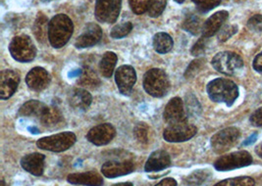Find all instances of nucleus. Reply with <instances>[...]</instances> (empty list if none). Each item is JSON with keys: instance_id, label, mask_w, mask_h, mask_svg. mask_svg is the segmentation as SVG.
Instances as JSON below:
<instances>
[{"instance_id": "f257e3e1", "label": "nucleus", "mask_w": 262, "mask_h": 186, "mask_svg": "<svg viewBox=\"0 0 262 186\" xmlns=\"http://www.w3.org/2000/svg\"><path fill=\"white\" fill-rule=\"evenodd\" d=\"M73 32L74 25L67 15H55L48 25V40L54 48H61L70 40Z\"/></svg>"}, {"instance_id": "f03ea898", "label": "nucleus", "mask_w": 262, "mask_h": 186, "mask_svg": "<svg viewBox=\"0 0 262 186\" xmlns=\"http://www.w3.org/2000/svg\"><path fill=\"white\" fill-rule=\"evenodd\" d=\"M206 90L209 98L217 103L232 106L238 97V85L227 79H216L207 84Z\"/></svg>"}, {"instance_id": "7ed1b4c3", "label": "nucleus", "mask_w": 262, "mask_h": 186, "mask_svg": "<svg viewBox=\"0 0 262 186\" xmlns=\"http://www.w3.org/2000/svg\"><path fill=\"white\" fill-rule=\"evenodd\" d=\"M169 79L166 73L161 69L147 71L143 78V88L154 97H162L169 90Z\"/></svg>"}, {"instance_id": "20e7f679", "label": "nucleus", "mask_w": 262, "mask_h": 186, "mask_svg": "<svg viewBox=\"0 0 262 186\" xmlns=\"http://www.w3.org/2000/svg\"><path fill=\"white\" fill-rule=\"evenodd\" d=\"M211 64L215 70L226 76H234L244 67L242 57L235 52L223 51L215 55Z\"/></svg>"}, {"instance_id": "39448f33", "label": "nucleus", "mask_w": 262, "mask_h": 186, "mask_svg": "<svg viewBox=\"0 0 262 186\" xmlns=\"http://www.w3.org/2000/svg\"><path fill=\"white\" fill-rule=\"evenodd\" d=\"M76 140L77 137L74 132L65 131L37 140L36 146L42 150L59 153L71 148Z\"/></svg>"}, {"instance_id": "423d86ee", "label": "nucleus", "mask_w": 262, "mask_h": 186, "mask_svg": "<svg viewBox=\"0 0 262 186\" xmlns=\"http://www.w3.org/2000/svg\"><path fill=\"white\" fill-rule=\"evenodd\" d=\"M9 51L13 59L22 63L33 61L36 55V49L34 42L30 36L26 35L15 36L10 42Z\"/></svg>"}, {"instance_id": "0eeeda50", "label": "nucleus", "mask_w": 262, "mask_h": 186, "mask_svg": "<svg viewBox=\"0 0 262 186\" xmlns=\"http://www.w3.org/2000/svg\"><path fill=\"white\" fill-rule=\"evenodd\" d=\"M252 157L249 152H234L220 157L215 162L214 168L219 172H227L248 167L252 164Z\"/></svg>"}, {"instance_id": "6e6552de", "label": "nucleus", "mask_w": 262, "mask_h": 186, "mask_svg": "<svg viewBox=\"0 0 262 186\" xmlns=\"http://www.w3.org/2000/svg\"><path fill=\"white\" fill-rule=\"evenodd\" d=\"M241 137L239 129L237 128H226L211 137V147L217 154H223L233 148Z\"/></svg>"}, {"instance_id": "1a4fd4ad", "label": "nucleus", "mask_w": 262, "mask_h": 186, "mask_svg": "<svg viewBox=\"0 0 262 186\" xmlns=\"http://www.w3.org/2000/svg\"><path fill=\"white\" fill-rule=\"evenodd\" d=\"M196 131L198 128L195 126L182 122L168 127L163 132V137L168 142H185L192 138Z\"/></svg>"}, {"instance_id": "9d476101", "label": "nucleus", "mask_w": 262, "mask_h": 186, "mask_svg": "<svg viewBox=\"0 0 262 186\" xmlns=\"http://www.w3.org/2000/svg\"><path fill=\"white\" fill-rule=\"evenodd\" d=\"M115 82L120 92L124 95H129L137 82L136 71L129 65L121 66L115 73Z\"/></svg>"}, {"instance_id": "9b49d317", "label": "nucleus", "mask_w": 262, "mask_h": 186, "mask_svg": "<svg viewBox=\"0 0 262 186\" xmlns=\"http://www.w3.org/2000/svg\"><path fill=\"white\" fill-rule=\"evenodd\" d=\"M116 135V129L110 124H101L92 128L86 135L88 140L96 146L106 145Z\"/></svg>"}, {"instance_id": "f8f14e48", "label": "nucleus", "mask_w": 262, "mask_h": 186, "mask_svg": "<svg viewBox=\"0 0 262 186\" xmlns=\"http://www.w3.org/2000/svg\"><path fill=\"white\" fill-rule=\"evenodd\" d=\"M102 37L101 28L95 23L88 24L84 27L82 35H79L75 41V46L80 49L95 46Z\"/></svg>"}, {"instance_id": "ddd939ff", "label": "nucleus", "mask_w": 262, "mask_h": 186, "mask_svg": "<svg viewBox=\"0 0 262 186\" xmlns=\"http://www.w3.org/2000/svg\"><path fill=\"white\" fill-rule=\"evenodd\" d=\"M20 83V76L17 72L4 70L0 74V98L5 100L12 96Z\"/></svg>"}, {"instance_id": "4468645a", "label": "nucleus", "mask_w": 262, "mask_h": 186, "mask_svg": "<svg viewBox=\"0 0 262 186\" xmlns=\"http://www.w3.org/2000/svg\"><path fill=\"white\" fill-rule=\"evenodd\" d=\"M163 117L170 126L186 122V111L183 100L179 97L172 98L165 107Z\"/></svg>"}, {"instance_id": "2eb2a0df", "label": "nucleus", "mask_w": 262, "mask_h": 186, "mask_svg": "<svg viewBox=\"0 0 262 186\" xmlns=\"http://www.w3.org/2000/svg\"><path fill=\"white\" fill-rule=\"evenodd\" d=\"M135 164L130 160L125 161H108L102 165L101 173L105 177L114 178L118 176L129 175L134 172Z\"/></svg>"}, {"instance_id": "dca6fc26", "label": "nucleus", "mask_w": 262, "mask_h": 186, "mask_svg": "<svg viewBox=\"0 0 262 186\" xmlns=\"http://www.w3.org/2000/svg\"><path fill=\"white\" fill-rule=\"evenodd\" d=\"M26 82L31 89L35 91H41L49 85L50 77L48 71L40 67H36L28 73Z\"/></svg>"}, {"instance_id": "f3484780", "label": "nucleus", "mask_w": 262, "mask_h": 186, "mask_svg": "<svg viewBox=\"0 0 262 186\" xmlns=\"http://www.w3.org/2000/svg\"><path fill=\"white\" fill-rule=\"evenodd\" d=\"M46 156L39 153H32L21 159V167L31 175L39 176L45 172Z\"/></svg>"}, {"instance_id": "a211bd4d", "label": "nucleus", "mask_w": 262, "mask_h": 186, "mask_svg": "<svg viewBox=\"0 0 262 186\" xmlns=\"http://www.w3.org/2000/svg\"><path fill=\"white\" fill-rule=\"evenodd\" d=\"M170 165H171V158L169 154L164 150H156L152 152L148 157L144 166V171L146 173L160 172L170 167Z\"/></svg>"}, {"instance_id": "6ab92c4d", "label": "nucleus", "mask_w": 262, "mask_h": 186, "mask_svg": "<svg viewBox=\"0 0 262 186\" xmlns=\"http://www.w3.org/2000/svg\"><path fill=\"white\" fill-rule=\"evenodd\" d=\"M229 18V13L226 10L216 12L213 15H211L204 23L203 27V36L205 37H211L215 34L219 33L221 28L223 27L224 23Z\"/></svg>"}, {"instance_id": "aec40b11", "label": "nucleus", "mask_w": 262, "mask_h": 186, "mask_svg": "<svg viewBox=\"0 0 262 186\" xmlns=\"http://www.w3.org/2000/svg\"><path fill=\"white\" fill-rule=\"evenodd\" d=\"M67 181L71 184L84 186H102L103 178L102 176L95 171L76 173L68 175Z\"/></svg>"}, {"instance_id": "412c9836", "label": "nucleus", "mask_w": 262, "mask_h": 186, "mask_svg": "<svg viewBox=\"0 0 262 186\" xmlns=\"http://www.w3.org/2000/svg\"><path fill=\"white\" fill-rule=\"evenodd\" d=\"M69 104L74 110L85 111L92 104L93 97L91 93L83 88H74L69 94Z\"/></svg>"}, {"instance_id": "4be33fe9", "label": "nucleus", "mask_w": 262, "mask_h": 186, "mask_svg": "<svg viewBox=\"0 0 262 186\" xmlns=\"http://www.w3.org/2000/svg\"><path fill=\"white\" fill-rule=\"evenodd\" d=\"M48 109V106L37 100H30L26 102L19 110L18 115L21 117H35L40 119Z\"/></svg>"}, {"instance_id": "5701e85b", "label": "nucleus", "mask_w": 262, "mask_h": 186, "mask_svg": "<svg viewBox=\"0 0 262 186\" xmlns=\"http://www.w3.org/2000/svg\"><path fill=\"white\" fill-rule=\"evenodd\" d=\"M117 60H118L117 55L114 52L108 51L106 53H104L103 57L101 58V61L99 63V70L104 78L109 79L112 77Z\"/></svg>"}, {"instance_id": "b1692460", "label": "nucleus", "mask_w": 262, "mask_h": 186, "mask_svg": "<svg viewBox=\"0 0 262 186\" xmlns=\"http://www.w3.org/2000/svg\"><path fill=\"white\" fill-rule=\"evenodd\" d=\"M174 45L172 37L166 33H157L154 36V48L159 54H166Z\"/></svg>"}, {"instance_id": "393cba45", "label": "nucleus", "mask_w": 262, "mask_h": 186, "mask_svg": "<svg viewBox=\"0 0 262 186\" xmlns=\"http://www.w3.org/2000/svg\"><path fill=\"white\" fill-rule=\"evenodd\" d=\"M113 3L114 0H96L95 14L98 22L107 23L113 8Z\"/></svg>"}, {"instance_id": "a878e982", "label": "nucleus", "mask_w": 262, "mask_h": 186, "mask_svg": "<svg viewBox=\"0 0 262 186\" xmlns=\"http://www.w3.org/2000/svg\"><path fill=\"white\" fill-rule=\"evenodd\" d=\"M48 19L42 13H38L36 17V22L34 25V34L36 39L40 42H45L48 37Z\"/></svg>"}, {"instance_id": "bb28decb", "label": "nucleus", "mask_w": 262, "mask_h": 186, "mask_svg": "<svg viewBox=\"0 0 262 186\" xmlns=\"http://www.w3.org/2000/svg\"><path fill=\"white\" fill-rule=\"evenodd\" d=\"M203 27L202 19L195 14H188L182 25L183 30L193 35H198L200 33H202Z\"/></svg>"}, {"instance_id": "cd10ccee", "label": "nucleus", "mask_w": 262, "mask_h": 186, "mask_svg": "<svg viewBox=\"0 0 262 186\" xmlns=\"http://www.w3.org/2000/svg\"><path fill=\"white\" fill-rule=\"evenodd\" d=\"M39 120L43 126L48 127V128H52V127L59 125L63 120V116L58 108L48 107V109L46 110V112L43 113V115Z\"/></svg>"}, {"instance_id": "c85d7f7f", "label": "nucleus", "mask_w": 262, "mask_h": 186, "mask_svg": "<svg viewBox=\"0 0 262 186\" xmlns=\"http://www.w3.org/2000/svg\"><path fill=\"white\" fill-rule=\"evenodd\" d=\"M78 83L84 87L95 88L100 84V80L95 71L91 69L90 67H84L78 80Z\"/></svg>"}, {"instance_id": "c756f323", "label": "nucleus", "mask_w": 262, "mask_h": 186, "mask_svg": "<svg viewBox=\"0 0 262 186\" xmlns=\"http://www.w3.org/2000/svg\"><path fill=\"white\" fill-rule=\"evenodd\" d=\"M209 176L210 172L208 170H198L184 179V184L185 186H201L208 179Z\"/></svg>"}, {"instance_id": "7c9ffc66", "label": "nucleus", "mask_w": 262, "mask_h": 186, "mask_svg": "<svg viewBox=\"0 0 262 186\" xmlns=\"http://www.w3.org/2000/svg\"><path fill=\"white\" fill-rule=\"evenodd\" d=\"M255 181L250 176H238L233 178H227L217 182L214 186H254Z\"/></svg>"}, {"instance_id": "2f4dec72", "label": "nucleus", "mask_w": 262, "mask_h": 186, "mask_svg": "<svg viewBox=\"0 0 262 186\" xmlns=\"http://www.w3.org/2000/svg\"><path fill=\"white\" fill-rule=\"evenodd\" d=\"M132 30H133V24L131 22L118 24L111 30L110 36L115 39H120V38H123L126 35H129L131 33Z\"/></svg>"}, {"instance_id": "473e14b6", "label": "nucleus", "mask_w": 262, "mask_h": 186, "mask_svg": "<svg viewBox=\"0 0 262 186\" xmlns=\"http://www.w3.org/2000/svg\"><path fill=\"white\" fill-rule=\"evenodd\" d=\"M186 108L187 114L190 116H199L202 112V107L193 94H188L186 96Z\"/></svg>"}, {"instance_id": "72a5a7b5", "label": "nucleus", "mask_w": 262, "mask_h": 186, "mask_svg": "<svg viewBox=\"0 0 262 186\" xmlns=\"http://www.w3.org/2000/svg\"><path fill=\"white\" fill-rule=\"evenodd\" d=\"M167 0H149L148 5V16L151 18L159 17L166 7Z\"/></svg>"}, {"instance_id": "f704fd0d", "label": "nucleus", "mask_w": 262, "mask_h": 186, "mask_svg": "<svg viewBox=\"0 0 262 186\" xmlns=\"http://www.w3.org/2000/svg\"><path fill=\"white\" fill-rule=\"evenodd\" d=\"M195 5L198 11L207 13L211 11L221 4V0H191Z\"/></svg>"}, {"instance_id": "c9c22d12", "label": "nucleus", "mask_w": 262, "mask_h": 186, "mask_svg": "<svg viewBox=\"0 0 262 186\" xmlns=\"http://www.w3.org/2000/svg\"><path fill=\"white\" fill-rule=\"evenodd\" d=\"M238 26L237 25H225L221 28L218 33V40L221 42H225L229 38L238 33Z\"/></svg>"}, {"instance_id": "e433bc0d", "label": "nucleus", "mask_w": 262, "mask_h": 186, "mask_svg": "<svg viewBox=\"0 0 262 186\" xmlns=\"http://www.w3.org/2000/svg\"><path fill=\"white\" fill-rule=\"evenodd\" d=\"M148 127L144 123H139L134 128V134L136 138L143 144H146L148 142Z\"/></svg>"}, {"instance_id": "4c0bfd02", "label": "nucleus", "mask_w": 262, "mask_h": 186, "mask_svg": "<svg viewBox=\"0 0 262 186\" xmlns=\"http://www.w3.org/2000/svg\"><path fill=\"white\" fill-rule=\"evenodd\" d=\"M132 11L137 15H142L148 10L149 0H129Z\"/></svg>"}, {"instance_id": "58836bf2", "label": "nucleus", "mask_w": 262, "mask_h": 186, "mask_svg": "<svg viewBox=\"0 0 262 186\" xmlns=\"http://www.w3.org/2000/svg\"><path fill=\"white\" fill-rule=\"evenodd\" d=\"M208 41H209V38H208V37L202 36V37L194 43V45L192 46V48H191V55H192V56H195V57L203 55V53L205 52L206 48H207Z\"/></svg>"}, {"instance_id": "ea45409f", "label": "nucleus", "mask_w": 262, "mask_h": 186, "mask_svg": "<svg viewBox=\"0 0 262 186\" xmlns=\"http://www.w3.org/2000/svg\"><path fill=\"white\" fill-rule=\"evenodd\" d=\"M204 66V60L203 59H195L191 62L189 65L188 69L185 73V78L187 79H191L192 77H194L200 71L203 69Z\"/></svg>"}, {"instance_id": "a19ab883", "label": "nucleus", "mask_w": 262, "mask_h": 186, "mask_svg": "<svg viewBox=\"0 0 262 186\" xmlns=\"http://www.w3.org/2000/svg\"><path fill=\"white\" fill-rule=\"evenodd\" d=\"M247 26L252 32H255V33L262 32L261 14H255L252 17H250L248 23H247Z\"/></svg>"}, {"instance_id": "79ce46f5", "label": "nucleus", "mask_w": 262, "mask_h": 186, "mask_svg": "<svg viewBox=\"0 0 262 186\" xmlns=\"http://www.w3.org/2000/svg\"><path fill=\"white\" fill-rule=\"evenodd\" d=\"M121 7H122V0H114L112 12H111V15H110V17L108 19L107 23L113 24L116 22V20L119 17Z\"/></svg>"}, {"instance_id": "37998d69", "label": "nucleus", "mask_w": 262, "mask_h": 186, "mask_svg": "<svg viewBox=\"0 0 262 186\" xmlns=\"http://www.w3.org/2000/svg\"><path fill=\"white\" fill-rule=\"evenodd\" d=\"M250 124L253 127L260 128L262 127V107L256 109L250 118Z\"/></svg>"}, {"instance_id": "c03bdc74", "label": "nucleus", "mask_w": 262, "mask_h": 186, "mask_svg": "<svg viewBox=\"0 0 262 186\" xmlns=\"http://www.w3.org/2000/svg\"><path fill=\"white\" fill-rule=\"evenodd\" d=\"M252 67L257 73H262V51L255 56L252 62Z\"/></svg>"}, {"instance_id": "a18cd8bd", "label": "nucleus", "mask_w": 262, "mask_h": 186, "mask_svg": "<svg viewBox=\"0 0 262 186\" xmlns=\"http://www.w3.org/2000/svg\"><path fill=\"white\" fill-rule=\"evenodd\" d=\"M155 186H177V181L174 178L168 177L162 179L160 182H158Z\"/></svg>"}, {"instance_id": "49530a36", "label": "nucleus", "mask_w": 262, "mask_h": 186, "mask_svg": "<svg viewBox=\"0 0 262 186\" xmlns=\"http://www.w3.org/2000/svg\"><path fill=\"white\" fill-rule=\"evenodd\" d=\"M257 136H258V135H257V133H253V134H251L250 137L244 142V145H246V146H247V145H250V144H252L253 142H255V141H256V140H257Z\"/></svg>"}, {"instance_id": "de8ad7c7", "label": "nucleus", "mask_w": 262, "mask_h": 186, "mask_svg": "<svg viewBox=\"0 0 262 186\" xmlns=\"http://www.w3.org/2000/svg\"><path fill=\"white\" fill-rule=\"evenodd\" d=\"M255 153L262 159V143L258 144V145L255 147Z\"/></svg>"}, {"instance_id": "09e8293b", "label": "nucleus", "mask_w": 262, "mask_h": 186, "mask_svg": "<svg viewBox=\"0 0 262 186\" xmlns=\"http://www.w3.org/2000/svg\"><path fill=\"white\" fill-rule=\"evenodd\" d=\"M112 186H134L132 182H120V183H116V184H113Z\"/></svg>"}, {"instance_id": "8fccbe9b", "label": "nucleus", "mask_w": 262, "mask_h": 186, "mask_svg": "<svg viewBox=\"0 0 262 186\" xmlns=\"http://www.w3.org/2000/svg\"><path fill=\"white\" fill-rule=\"evenodd\" d=\"M174 1H175V2H177V3H179V4H182L185 0H174Z\"/></svg>"}, {"instance_id": "3c124183", "label": "nucleus", "mask_w": 262, "mask_h": 186, "mask_svg": "<svg viewBox=\"0 0 262 186\" xmlns=\"http://www.w3.org/2000/svg\"><path fill=\"white\" fill-rule=\"evenodd\" d=\"M1 186H6V183H5V180H4V179L1 180Z\"/></svg>"}, {"instance_id": "603ef678", "label": "nucleus", "mask_w": 262, "mask_h": 186, "mask_svg": "<svg viewBox=\"0 0 262 186\" xmlns=\"http://www.w3.org/2000/svg\"><path fill=\"white\" fill-rule=\"evenodd\" d=\"M49 1H51V0H41V2H45V3H47V2H49Z\"/></svg>"}]
</instances>
